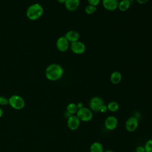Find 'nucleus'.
I'll return each mask as SVG.
<instances>
[{
	"label": "nucleus",
	"mask_w": 152,
	"mask_h": 152,
	"mask_svg": "<svg viewBox=\"0 0 152 152\" xmlns=\"http://www.w3.org/2000/svg\"><path fill=\"white\" fill-rule=\"evenodd\" d=\"M110 81L113 84H119L122 80V74L119 71L113 72L110 77Z\"/></svg>",
	"instance_id": "obj_14"
},
{
	"label": "nucleus",
	"mask_w": 152,
	"mask_h": 152,
	"mask_svg": "<svg viewBox=\"0 0 152 152\" xmlns=\"http://www.w3.org/2000/svg\"><path fill=\"white\" fill-rule=\"evenodd\" d=\"M103 146L100 142H94L90 147V152H103Z\"/></svg>",
	"instance_id": "obj_15"
},
{
	"label": "nucleus",
	"mask_w": 152,
	"mask_h": 152,
	"mask_svg": "<svg viewBox=\"0 0 152 152\" xmlns=\"http://www.w3.org/2000/svg\"><path fill=\"white\" fill-rule=\"evenodd\" d=\"M89 5L97 7L100 2L101 0H87Z\"/></svg>",
	"instance_id": "obj_22"
},
{
	"label": "nucleus",
	"mask_w": 152,
	"mask_h": 152,
	"mask_svg": "<svg viewBox=\"0 0 152 152\" xmlns=\"http://www.w3.org/2000/svg\"><path fill=\"white\" fill-rule=\"evenodd\" d=\"M58 1V2L61 3V4H65L66 0H57Z\"/></svg>",
	"instance_id": "obj_27"
},
{
	"label": "nucleus",
	"mask_w": 152,
	"mask_h": 152,
	"mask_svg": "<svg viewBox=\"0 0 152 152\" xmlns=\"http://www.w3.org/2000/svg\"><path fill=\"white\" fill-rule=\"evenodd\" d=\"M3 115V110H2V109L0 107V118Z\"/></svg>",
	"instance_id": "obj_28"
},
{
	"label": "nucleus",
	"mask_w": 152,
	"mask_h": 152,
	"mask_svg": "<svg viewBox=\"0 0 152 152\" xmlns=\"http://www.w3.org/2000/svg\"><path fill=\"white\" fill-rule=\"evenodd\" d=\"M131 6V1L129 0H121L119 1L118 8L122 12L127 11Z\"/></svg>",
	"instance_id": "obj_16"
},
{
	"label": "nucleus",
	"mask_w": 152,
	"mask_h": 152,
	"mask_svg": "<svg viewBox=\"0 0 152 152\" xmlns=\"http://www.w3.org/2000/svg\"><path fill=\"white\" fill-rule=\"evenodd\" d=\"M104 124L105 128L107 130L112 131L117 127L118 124V121L116 117L113 115H110L106 118Z\"/></svg>",
	"instance_id": "obj_9"
},
{
	"label": "nucleus",
	"mask_w": 152,
	"mask_h": 152,
	"mask_svg": "<svg viewBox=\"0 0 152 152\" xmlns=\"http://www.w3.org/2000/svg\"><path fill=\"white\" fill-rule=\"evenodd\" d=\"M135 152H145L144 147L142 145H138L135 148Z\"/></svg>",
	"instance_id": "obj_24"
},
{
	"label": "nucleus",
	"mask_w": 152,
	"mask_h": 152,
	"mask_svg": "<svg viewBox=\"0 0 152 152\" xmlns=\"http://www.w3.org/2000/svg\"><path fill=\"white\" fill-rule=\"evenodd\" d=\"M97 10V7L91 5H87L85 8V12L87 14H92L96 12Z\"/></svg>",
	"instance_id": "obj_19"
},
{
	"label": "nucleus",
	"mask_w": 152,
	"mask_h": 152,
	"mask_svg": "<svg viewBox=\"0 0 152 152\" xmlns=\"http://www.w3.org/2000/svg\"><path fill=\"white\" fill-rule=\"evenodd\" d=\"M126 129L128 132L135 131L138 126V119L135 116L129 117L126 121L125 125Z\"/></svg>",
	"instance_id": "obj_7"
},
{
	"label": "nucleus",
	"mask_w": 152,
	"mask_h": 152,
	"mask_svg": "<svg viewBox=\"0 0 152 152\" xmlns=\"http://www.w3.org/2000/svg\"><path fill=\"white\" fill-rule=\"evenodd\" d=\"M77 107H78V109H80V108H82V107H84L83 103L82 102H78V103L77 104Z\"/></svg>",
	"instance_id": "obj_26"
},
{
	"label": "nucleus",
	"mask_w": 152,
	"mask_h": 152,
	"mask_svg": "<svg viewBox=\"0 0 152 152\" xmlns=\"http://www.w3.org/2000/svg\"><path fill=\"white\" fill-rule=\"evenodd\" d=\"M132 152H135V151H132Z\"/></svg>",
	"instance_id": "obj_30"
},
{
	"label": "nucleus",
	"mask_w": 152,
	"mask_h": 152,
	"mask_svg": "<svg viewBox=\"0 0 152 152\" xmlns=\"http://www.w3.org/2000/svg\"><path fill=\"white\" fill-rule=\"evenodd\" d=\"M70 49L73 53L77 55H80L85 52L86 47L84 43L78 40L71 43L70 45Z\"/></svg>",
	"instance_id": "obj_5"
},
{
	"label": "nucleus",
	"mask_w": 152,
	"mask_h": 152,
	"mask_svg": "<svg viewBox=\"0 0 152 152\" xmlns=\"http://www.w3.org/2000/svg\"><path fill=\"white\" fill-rule=\"evenodd\" d=\"M81 121L77 116L76 115H72L67 120V126L68 128L72 131H75L77 129L80 125Z\"/></svg>",
	"instance_id": "obj_8"
},
{
	"label": "nucleus",
	"mask_w": 152,
	"mask_h": 152,
	"mask_svg": "<svg viewBox=\"0 0 152 152\" xmlns=\"http://www.w3.org/2000/svg\"><path fill=\"white\" fill-rule=\"evenodd\" d=\"M43 8L37 3L31 5L27 10L26 15L30 20H36L42 17L43 14Z\"/></svg>",
	"instance_id": "obj_2"
},
{
	"label": "nucleus",
	"mask_w": 152,
	"mask_h": 152,
	"mask_svg": "<svg viewBox=\"0 0 152 152\" xmlns=\"http://www.w3.org/2000/svg\"><path fill=\"white\" fill-rule=\"evenodd\" d=\"M65 37L69 42L72 43L79 40L80 34L77 31L69 30L66 33Z\"/></svg>",
	"instance_id": "obj_13"
},
{
	"label": "nucleus",
	"mask_w": 152,
	"mask_h": 152,
	"mask_svg": "<svg viewBox=\"0 0 152 152\" xmlns=\"http://www.w3.org/2000/svg\"><path fill=\"white\" fill-rule=\"evenodd\" d=\"M137 2L140 4H146L149 0H136Z\"/></svg>",
	"instance_id": "obj_25"
},
{
	"label": "nucleus",
	"mask_w": 152,
	"mask_h": 152,
	"mask_svg": "<svg viewBox=\"0 0 152 152\" xmlns=\"http://www.w3.org/2000/svg\"><path fill=\"white\" fill-rule=\"evenodd\" d=\"M77 116L80 119L81 121L83 122H89L93 117V114L92 110L90 108L86 107H83L78 110L77 113Z\"/></svg>",
	"instance_id": "obj_3"
},
{
	"label": "nucleus",
	"mask_w": 152,
	"mask_h": 152,
	"mask_svg": "<svg viewBox=\"0 0 152 152\" xmlns=\"http://www.w3.org/2000/svg\"><path fill=\"white\" fill-rule=\"evenodd\" d=\"M145 152H152V139L148 140L144 145Z\"/></svg>",
	"instance_id": "obj_20"
},
{
	"label": "nucleus",
	"mask_w": 152,
	"mask_h": 152,
	"mask_svg": "<svg viewBox=\"0 0 152 152\" xmlns=\"http://www.w3.org/2000/svg\"><path fill=\"white\" fill-rule=\"evenodd\" d=\"M107 110H109L110 112H115L118 110L119 108V105L118 102L115 101H112L107 104Z\"/></svg>",
	"instance_id": "obj_18"
},
{
	"label": "nucleus",
	"mask_w": 152,
	"mask_h": 152,
	"mask_svg": "<svg viewBox=\"0 0 152 152\" xmlns=\"http://www.w3.org/2000/svg\"><path fill=\"white\" fill-rule=\"evenodd\" d=\"M103 104H104V101L101 97L95 96L90 99L89 102V107L92 112H99L100 107Z\"/></svg>",
	"instance_id": "obj_6"
},
{
	"label": "nucleus",
	"mask_w": 152,
	"mask_h": 152,
	"mask_svg": "<svg viewBox=\"0 0 152 152\" xmlns=\"http://www.w3.org/2000/svg\"><path fill=\"white\" fill-rule=\"evenodd\" d=\"M78 108L77 104L74 103H70L66 106V112H68L71 115H75L77 113Z\"/></svg>",
	"instance_id": "obj_17"
},
{
	"label": "nucleus",
	"mask_w": 152,
	"mask_h": 152,
	"mask_svg": "<svg viewBox=\"0 0 152 152\" xmlns=\"http://www.w3.org/2000/svg\"><path fill=\"white\" fill-rule=\"evenodd\" d=\"M64 74V69L59 64H52L46 69L45 75L50 81H56L60 79Z\"/></svg>",
	"instance_id": "obj_1"
},
{
	"label": "nucleus",
	"mask_w": 152,
	"mask_h": 152,
	"mask_svg": "<svg viewBox=\"0 0 152 152\" xmlns=\"http://www.w3.org/2000/svg\"><path fill=\"white\" fill-rule=\"evenodd\" d=\"M103 152H114V151H112V150H107L104 151Z\"/></svg>",
	"instance_id": "obj_29"
},
{
	"label": "nucleus",
	"mask_w": 152,
	"mask_h": 152,
	"mask_svg": "<svg viewBox=\"0 0 152 152\" xmlns=\"http://www.w3.org/2000/svg\"><path fill=\"white\" fill-rule=\"evenodd\" d=\"M9 103L8 99L5 96H0V104L4 106L7 105Z\"/></svg>",
	"instance_id": "obj_21"
},
{
	"label": "nucleus",
	"mask_w": 152,
	"mask_h": 152,
	"mask_svg": "<svg viewBox=\"0 0 152 152\" xmlns=\"http://www.w3.org/2000/svg\"><path fill=\"white\" fill-rule=\"evenodd\" d=\"M120 1H121V0H120Z\"/></svg>",
	"instance_id": "obj_31"
},
{
	"label": "nucleus",
	"mask_w": 152,
	"mask_h": 152,
	"mask_svg": "<svg viewBox=\"0 0 152 152\" xmlns=\"http://www.w3.org/2000/svg\"><path fill=\"white\" fill-rule=\"evenodd\" d=\"M65 8L69 11H74L77 10L80 4V0H66L65 2Z\"/></svg>",
	"instance_id": "obj_12"
},
{
	"label": "nucleus",
	"mask_w": 152,
	"mask_h": 152,
	"mask_svg": "<svg viewBox=\"0 0 152 152\" xmlns=\"http://www.w3.org/2000/svg\"><path fill=\"white\" fill-rule=\"evenodd\" d=\"M9 104L15 109H21L24 107L25 102L23 97L18 95H12L8 99Z\"/></svg>",
	"instance_id": "obj_4"
},
{
	"label": "nucleus",
	"mask_w": 152,
	"mask_h": 152,
	"mask_svg": "<svg viewBox=\"0 0 152 152\" xmlns=\"http://www.w3.org/2000/svg\"><path fill=\"white\" fill-rule=\"evenodd\" d=\"M107 105L103 104L99 109V111L101 113H106L107 111Z\"/></svg>",
	"instance_id": "obj_23"
},
{
	"label": "nucleus",
	"mask_w": 152,
	"mask_h": 152,
	"mask_svg": "<svg viewBox=\"0 0 152 152\" xmlns=\"http://www.w3.org/2000/svg\"><path fill=\"white\" fill-rule=\"evenodd\" d=\"M56 45L58 50L62 52H66L69 47V42L67 40L65 36L59 37L56 41Z\"/></svg>",
	"instance_id": "obj_10"
},
{
	"label": "nucleus",
	"mask_w": 152,
	"mask_h": 152,
	"mask_svg": "<svg viewBox=\"0 0 152 152\" xmlns=\"http://www.w3.org/2000/svg\"><path fill=\"white\" fill-rule=\"evenodd\" d=\"M119 0H102L104 9L107 11H114L118 8Z\"/></svg>",
	"instance_id": "obj_11"
}]
</instances>
